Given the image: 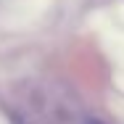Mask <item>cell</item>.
Returning <instances> with one entry per match:
<instances>
[{
	"label": "cell",
	"instance_id": "6da1fadb",
	"mask_svg": "<svg viewBox=\"0 0 124 124\" xmlns=\"http://www.w3.org/2000/svg\"><path fill=\"white\" fill-rule=\"evenodd\" d=\"M8 122L11 124H29V119L21 116V114H16V111H8Z\"/></svg>",
	"mask_w": 124,
	"mask_h": 124
},
{
	"label": "cell",
	"instance_id": "7a4b0ae2",
	"mask_svg": "<svg viewBox=\"0 0 124 124\" xmlns=\"http://www.w3.org/2000/svg\"><path fill=\"white\" fill-rule=\"evenodd\" d=\"M82 124H106V122H103V119H93V116H87Z\"/></svg>",
	"mask_w": 124,
	"mask_h": 124
}]
</instances>
